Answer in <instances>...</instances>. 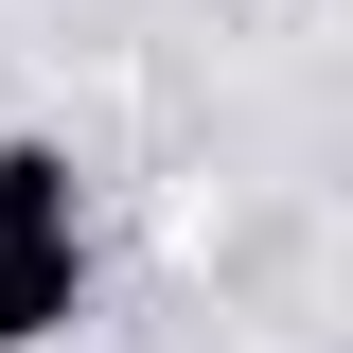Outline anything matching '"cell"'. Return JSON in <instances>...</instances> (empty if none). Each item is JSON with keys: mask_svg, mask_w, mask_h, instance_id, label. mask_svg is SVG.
Listing matches in <instances>:
<instances>
[{"mask_svg": "<svg viewBox=\"0 0 353 353\" xmlns=\"http://www.w3.org/2000/svg\"><path fill=\"white\" fill-rule=\"evenodd\" d=\"M18 230H88L71 212V141H0V248Z\"/></svg>", "mask_w": 353, "mask_h": 353, "instance_id": "obj_2", "label": "cell"}, {"mask_svg": "<svg viewBox=\"0 0 353 353\" xmlns=\"http://www.w3.org/2000/svg\"><path fill=\"white\" fill-rule=\"evenodd\" d=\"M88 318V230H18L0 248V353H53Z\"/></svg>", "mask_w": 353, "mask_h": 353, "instance_id": "obj_1", "label": "cell"}]
</instances>
